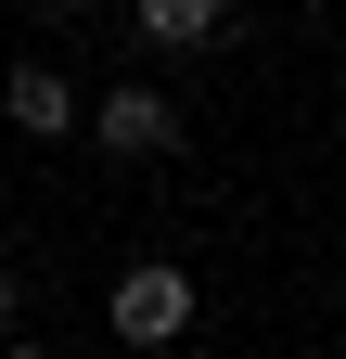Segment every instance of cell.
Masks as SVG:
<instances>
[{
    "mask_svg": "<svg viewBox=\"0 0 346 359\" xmlns=\"http://www.w3.org/2000/svg\"><path fill=\"white\" fill-rule=\"evenodd\" d=\"M180 321H193V283H180L167 257H154V269H128V283H116V334H128V346H167Z\"/></svg>",
    "mask_w": 346,
    "mask_h": 359,
    "instance_id": "cell-1",
    "label": "cell"
},
{
    "mask_svg": "<svg viewBox=\"0 0 346 359\" xmlns=\"http://www.w3.org/2000/svg\"><path fill=\"white\" fill-rule=\"evenodd\" d=\"M167 142H180V116H167L154 90H116L103 103V154H167Z\"/></svg>",
    "mask_w": 346,
    "mask_h": 359,
    "instance_id": "cell-2",
    "label": "cell"
},
{
    "mask_svg": "<svg viewBox=\"0 0 346 359\" xmlns=\"http://www.w3.org/2000/svg\"><path fill=\"white\" fill-rule=\"evenodd\" d=\"M0 103H13V128H39V142H52V128H64V77H52V65H13V90H0Z\"/></svg>",
    "mask_w": 346,
    "mask_h": 359,
    "instance_id": "cell-3",
    "label": "cell"
},
{
    "mask_svg": "<svg viewBox=\"0 0 346 359\" xmlns=\"http://www.w3.org/2000/svg\"><path fill=\"white\" fill-rule=\"evenodd\" d=\"M141 39L180 52V39H219V0H141Z\"/></svg>",
    "mask_w": 346,
    "mask_h": 359,
    "instance_id": "cell-4",
    "label": "cell"
},
{
    "mask_svg": "<svg viewBox=\"0 0 346 359\" xmlns=\"http://www.w3.org/2000/svg\"><path fill=\"white\" fill-rule=\"evenodd\" d=\"M0 359H52V346H0Z\"/></svg>",
    "mask_w": 346,
    "mask_h": 359,
    "instance_id": "cell-5",
    "label": "cell"
},
{
    "mask_svg": "<svg viewBox=\"0 0 346 359\" xmlns=\"http://www.w3.org/2000/svg\"><path fill=\"white\" fill-rule=\"evenodd\" d=\"M0 321H13V283H0Z\"/></svg>",
    "mask_w": 346,
    "mask_h": 359,
    "instance_id": "cell-6",
    "label": "cell"
}]
</instances>
